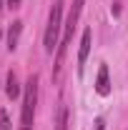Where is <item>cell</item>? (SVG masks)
Instances as JSON below:
<instances>
[{"label":"cell","mask_w":128,"mask_h":130,"mask_svg":"<svg viewBox=\"0 0 128 130\" xmlns=\"http://www.w3.org/2000/svg\"><path fill=\"white\" fill-rule=\"evenodd\" d=\"M91 40H93V30L85 28V30H83V38H80V50H78V73H83V65H85V60H88Z\"/></svg>","instance_id":"obj_4"},{"label":"cell","mask_w":128,"mask_h":130,"mask_svg":"<svg viewBox=\"0 0 128 130\" xmlns=\"http://www.w3.org/2000/svg\"><path fill=\"white\" fill-rule=\"evenodd\" d=\"M0 38H3V30H0Z\"/></svg>","instance_id":"obj_13"},{"label":"cell","mask_w":128,"mask_h":130,"mask_svg":"<svg viewBox=\"0 0 128 130\" xmlns=\"http://www.w3.org/2000/svg\"><path fill=\"white\" fill-rule=\"evenodd\" d=\"M68 120H70V113H68V108H60L58 110V118H55V130H68Z\"/></svg>","instance_id":"obj_8"},{"label":"cell","mask_w":128,"mask_h":130,"mask_svg":"<svg viewBox=\"0 0 128 130\" xmlns=\"http://www.w3.org/2000/svg\"><path fill=\"white\" fill-rule=\"evenodd\" d=\"M38 105V75H30L23 85V105H20V130H33Z\"/></svg>","instance_id":"obj_2"},{"label":"cell","mask_w":128,"mask_h":130,"mask_svg":"<svg viewBox=\"0 0 128 130\" xmlns=\"http://www.w3.org/2000/svg\"><path fill=\"white\" fill-rule=\"evenodd\" d=\"M0 130H13L10 118H8V113H5V110H0Z\"/></svg>","instance_id":"obj_9"},{"label":"cell","mask_w":128,"mask_h":130,"mask_svg":"<svg viewBox=\"0 0 128 130\" xmlns=\"http://www.w3.org/2000/svg\"><path fill=\"white\" fill-rule=\"evenodd\" d=\"M8 5H10V8H18V5H20V0H8Z\"/></svg>","instance_id":"obj_11"},{"label":"cell","mask_w":128,"mask_h":130,"mask_svg":"<svg viewBox=\"0 0 128 130\" xmlns=\"http://www.w3.org/2000/svg\"><path fill=\"white\" fill-rule=\"evenodd\" d=\"M60 28H63V5L55 3L50 8L48 25H45V32H43V45H45L48 55H53V50H58V45H60Z\"/></svg>","instance_id":"obj_3"},{"label":"cell","mask_w":128,"mask_h":130,"mask_svg":"<svg viewBox=\"0 0 128 130\" xmlns=\"http://www.w3.org/2000/svg\"><path fill=\"white\" fill-rule=\"evenodd\" d=\"M20 32H23V20H13V25L8 28V35H5V45L8 50L13 53L18 48V43H20Z\"/></svg>","instance_id":"obj_5"},{"label":"cell","mask_w":128,"mask_h":130,"mask_svg":"<svg viewBox=\"0 0 128 130\" xmlns=\"http://www.w3.org/2000/svg\"><path fill=\"white\" fill-rule=\"evenodd\" d=\"M83 3H85V0H73V8H70V13H68V20H65V25H63L60 45H58V50H55V65H53V75H55V78L60 75L63 58H65V53H68V45H70V40H73V32H75V28H78L80 13H83Z\"/></svg>","instance_id":"obj_1"},{"label":"cell","mask_w":128,"mask_h":130,"mask_svg":"<svg viewBox=\"0 0 128 130\" xmlns=\"http://www.w3.org/2000/svg\"><path fill=\"white\" fill-rule=\"evenodd\" d=\"M3 3H5V0H0V15H3Z\"/></svg>","instance_id":"obj_12"},{"label":"cell","mask_w":128,"mask_h":130,"mask_svg":"<svg viewBox=\"0 0 128 130\" xmlns=\"http://www.w3.org/2000/svg\"><path fill=\"white\" fill-rule=\"evenodd\" d=\"M20 93H23V88H20V83H18V75L10 70L8 78H5V95L10 98V100H15V98H20Z\"/></svg>","instance_id":"obj_7"},{"label":"cell","mask_w":128,"mask_h":130,"mask_svg":"<svg viewBox=\"0 0 128 130\" xmlns=\"http://www.w3.org/2000/svg\"><path fill=\"white\" fill-rule=\"evenodd\" d=\"M96 93L98 95H111V80H108V65L103 63L98 68V80H96Z\"/></svg>","instance_id":"obj_6"},{"label":"cell","mask_w":128,"mask_h":130,"mask_svg":"<svg viewBox=\"0 0 128 130\" xmlns=\"http://www.w3.org/2000/svg\"><path fill=\"white\" fill-rule=\"evenodd\" d=\"M93 130H106V123H103V118H98V120H96V128H93Z\"/></svg>","instance_id":"obj_10"}]
</instances>
